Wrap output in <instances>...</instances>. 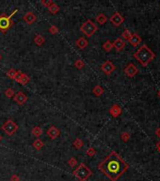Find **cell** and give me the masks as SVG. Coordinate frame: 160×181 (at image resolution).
Masks as SVG:
<instances>
[{
    "label": "cell",
    "mask_w": 160,
    "mask_h": 181,
    "mask_svg": "<svg viewBox=\"0 0 160 181\" xmlns=\"http://www.w3.org/2000/svg\"><path fill=\"white\" fill-rule=\"evenodd\" d=\"M93 94L95 96H101L102 94L105 92V90H104V88L102 87V86L96 85L95 87L93 88Z\"/></svg>",
    "instance_id": "20"
},
{
    "label": "cell",
    "mask_w": 160,
    "mask_h": 181,
    "mask_svg": "<svg viewBox=\"0 0 160 181\" xmlns=\"http://www.w3.org/2000/svg\"><path fill=\"white\" fill-rule=\"evenodd\" d=\"M86 153H87V155L89 156V157H93L95 154H96V150L93 148V147H89L88 149H87V151H86Z\"/></svg>",
    "instance_id": "32"
},
{
    "label": "cell",
    "mask_w": 160,
    "mask_h": 181,
    "mask_svg": "<svg viewBox=\"0 0 160 181\" xmlns=\"http://www.w3.org/2000/svg\"><path fill=\"white\" fill-rule=\"evenodd\" d=\"M134 58L142 66H147L155 58V55L146 44H143L134 53Z\"/></svg>",
    "instance_id": "2"
},
{
    "label": "cell",
    "mask_w": 160,
    "mask_h": 181,
    "mask_svg": "<svg viewBox=\"0 0 160 181\" xmlns=\"http://www.w3.org/2000/svg\"><path fill=\"white\" fill-rule=\"evenodd\" d=\"M16 75H17V71L14 70V69H10L9 71L7 72V76L8 77H10L11 79H15V77H16Z\"/></svg>",
    "instance_id": "26"
},
{
    "label": "cell",
    "mask_w": 160,
    "mask_h": 181,
    "mask_svg": "<svg viewBox=\"0 0 160 181\" xmlns=\"http://www.w3.org/2000/svg\"><path fill=\"white\" fill-rule=\"evenodd\" d=\"M10 181H20V177H19L16 174H14V175H12V176H11Z\"/></svg>",
    "instance_id": "35"
},
{
    "label": "cell",
    "mask_w": 160,
    "mask_h": 181,
    "mask_svg": "<svg viewBox=\"0 0 160 181\" xmlns=\"http://www.w3.org/2000/svg\"><path fill=\"white\" fill-rule=\"evenodd\" d=\"M121 138L124 141V143H126V141H128L129 140H130V133L129 132H123L121 134Z\"/></svg>",
    "instance_id": "30"
},
{
    "label": "cell",
    "mask_w": 160,
    "mask_h": 181,
    "mask_svg": "<svg viewBox=\"0 0 160 181\" xmlns=\"http://www.w3.org/2000/svg\"><path fill=\"white\" fill-rule=\"evenodd\" d=\"M5 95H6V97H8V98H11V97H13V96L15 95L14 91H13L11 88H8V89L5 91Z\"/></svg>",
    "instance_id": "29"
},
{
    "label": "cell",
    "mask_w": 160,
    "mask_h": 181,
    "mask_svg": "<svg viewBox=\"0 0 160 181\" xmlns=\"http://www.w3.org/2000/svg\"><path fill=\"white\" fill-rule=\"evenodd\" d=\"M18 10H15L10 16H7L6 14H1L0 15V31L3 33H6L8 30H9L11 26L13 25V22L11 21V17L14 13H16Z\"/></svg>",
    "instance_id": "5"
},
{
    "label": "cell",
    "mask_w": 160,
    "mask_h": 181,
    "mask_svg": "<svg viewBox=\"0 0 160 181\" xmlns=\"http://www.w3.org/2000/svg\"><path fill=\"white\" fill-rule=\"evenodd\" d=\"M97 30H98V27L96 26V24L93 23L91 20H87L86 22H84L80 27V31L85 34L87 37H91Z\"/></svg>",
    "instance_id": "4"
},
{
    "label": "cell",
    "mask_w": 160,
    "mask_h": 181,
    "mask_svg": "<svg viewBox=\"0 0 160 181\" xmlns=\"http://www.w3.org/2000/svg\"><path fill=\"white\" fill-rule=\"evenodd\" d=\"M46 134L48 135V137L51 140H55V139H57L60 135V131H59V129L58 128L54 127V125H52V127H50L47 129Z\"/></svg>",
    "instance_id": "12"
},
{
    "label": "cell",
    "mask_w": 160,
    "mask_h": 181,
    "mask_svg": "<svg viewBox=\"0 0 160 181\" xmlns=\"http://www.w3.org/2000/svg\"><path fill=\"white\" fill-rule=\"evenodd\" d=\"M31 133H32V134H33L35 137L39 138L40 136H42V135L43 130H42V128H40V127H38V125H36V127H34V128H32V130H31Z\"/></svg>",
    "instance_id": "21"
},
{
    "label": "cell",
    "mask_w": 160,
    "mask_h": 181,
    "mask_svg": "<svg viewBox=\"0 0 160 181\" xmlns=\"http://www.w3.org/2000/svg\"><path fill=\"white\" fill-rule=\"evenodd\" d=\"M36 20H37L36 15H35L33 12H31V11H28V12H27V13L24 15V21H25L27 24H28V25H31V24L35 23Z\"/></svg>",
    "instance_id": "15"
},
{
    "label": "cell",
    "mask_w": 160,
    "mask_h": 181,
    "mask_svg": "<svg viewBox=\"0 0 160 181\" xmlns=\"http://www.w3.org/2000/svg\"><path fill=\"white\" fill-rule=\"evenodd\" d=\"M73 175L77 179H79L80 181H87L91 176H93V172H91V170L87 166L86 164H84L82 162L73 171Z\"/></svg>",
    "instance_id": "3"
},
{
    "label": "cell",
    "mask_w": 160,
    "mask_h": 181,
    "mask_svg": "<svg viewBox=\"0 0 160 181\" xmlns=\"http://www.w3.org/2000/svg\"><path fill=\"white\" fill-rule=\"evenodd\" d=\"M129 164L115 151H112L98 165V170L109 178L111 181H117L128 170Z\"/></svg>",
    "instance_id": "1"
},
{
    "label": "cell",
    "mask_w": 160,
    "mask_h": 181,
    "mask_svg": "<svg viewBox=\"0 0 160 181\" xmlns=\"http://www.w3.org/2000/svg\"><path fill=\"white\" fill-rule=\"evenodd\" d=\"M74 67L77 68V69L81 70L84 66H85V62H84L82 60H77L74 61Z\"/></svg>",
    "instance_id": "28"
},
{
    "label": "cell",
    "mask_w": 160,
    "mask_h": 181,
    "mask_svg": "<svg viewBox=\"0 0 160 181\" xmlns=\"http://www.w3.org/2000/svg\"><path fill=\"white\" fill-rule=\"evenodd\" d=\"M48 11H49V12L52 13V14H57V13L59 11V7H58L56 3H54V4L51 5V6L48 8Z\"/></svg>",
    "instance_id": "23"
},
{
    "label": "cell",
    "mask_w": 160,
    "mask_h": 181,
    "mask_svg": "<svg viewBox=\"0 0 160 181\" xmlns=\"http://www.w3.org/2000/svg\"><path fill=\"white\" fill-rule=\"evenodd\" d=\"M121 108L118 105V104H114L112 105V107L109 108V113L114 117V118H117L121 114Z\"/></svg>",
    "instance_id": "14"
},
{
    "label": "cell",
    "mask_w": 160,
    "mask_h": 181,
    "mask_svg": "<svg viewBox=\"0 0 160 181\" xmlns=\"http://www.w3.org/2000/svg\"><path fill=\"white\" fill-rule=\"evenodd\" d=\"M124 73L127 76L129 77H133L136 74L139 73V69L134 63H129L125 68H124Z\"/></svg>",
    "instance_id": "9"
},
{
    "label": "cell",
    "mask_w": 160,
    "mask_h": 181,
    "mask_svg": "<svg viewBox=\"0 0 160 181\" xmlns=\"http://www.w3.org/2000/svg\"><path fill=\"white\" fill-rule=\"evenodd\" d=\"M158 97H159V98H160V91H159V92H158Z\"/></svg>",
    "instance_id": "38"
},
{
    "label": "cell",
    "mask_w": 160,
    "mask_h": 181,
    "mask_svg": "<svg viewBox=\"0 0 160 181\" xmlns=\"http://www.w3.org/2000/svg\"><path fill=\"white\" fill-rule=\"evenodd\" d=\"M95 20L99 25H104V24L108 22V17H106V15L105 13H100L96 16Z\"/></svg>",
    "instance_id": "18"
},
{
    "label": "cell",
    "mask_w": 160,
    "mask_h": 181,
    "mask_svg": "<svg viewBox=\"0 0 160 181\" xmlns=\"http://www.w3.org/2000/svg\"><path fill=\"white\" fill-rule=\"evenodd\" d=\"M115 69H116V66L114 65L110 60L105 61L104 63L101 65V70L103 71V72H104L106 76L111 75V74L114 72V71H115Z\"/></svg>",
    "instance_id": "7"
},
{
    "label": "cell",
    "mask_w": 160,
    "mask_h": 181,
    "mask_svg": "<svg viewBox=\"0 0 160 181\" xmlns=\"http://www.w3.org/2000/svg\"><path fill=\"white\" fill-rule=\"evenodd\" d=\"M141 41L142 40H141V38H140V36L139 34L133 33L132 36H131V38H130V40H129L128 42L130 43L131 45H133V46H138V45L140 44Z\"/></svg>",
    "instance_id": "16"
},
{
    "label": "cell",
    "mask_w": 160,
    "mask_h": 181,
    "mask_svg": "<svg viewBox=\"0 0 160 181\" xmlns=\"http://www.w3.org/2000/svg\"><path fill=\"white\" fill-rule=\"evenodd\" d=\"M49 32L52 34V35H55V34H57V33H58V27H56V26H51L50 27H49Z\"/></svg>",
    "instance_id": "34"
},
{
    "label": "cell",
    "mask_w": 160,
    "mask_h": 181,
    "mask_svg": "<svg viewBox=\"0 0 160 181\" xmlns=\"http://www.w3.org/2000/svg\"><path fill=\"white\" fill-rule=\"evenodd\" d=\"M2 60V56H1V54H0V60Z\"/></svg>",
    "instance_id": "40"
},
{
    "label": "cell",
    "mask_w": 160,
    "mask_h": 181,
    "mask_svg": "<svg viewBox=\"0 0 160 181\" xmlns=\"http://www.w3.org/2000/svg\"><path fill=\"white\" fill-rule=\"evenodd\" d=\"M68 164H69V166L70 167H72V168H74V167H75L77 165V160L75 159V158H71L69 160H68Z\"/></svg>",
    "instance_id": "31"
},
{
    "label": "cell",
    "mask_w": 160,
    "mask_h": 181,
    "mask_svg": "<svg viewBox=\"0 0 160 181\" xmlns=\"http://www.w3.org/2000/svg\"><path fill=\"white\" fill-rule=\"evenodd\" d=\"M75 44H77V46L78 47L79 49H85L86 47L88 46L89 44V42L86 38L84 37H80L79 39H77V42H75Z\"/></svg>",
    "instance_id": "17"
},
{
    "label": "cell",
    "mask_w": 160,
    "mask_h": 181,
    "mask_svg": "<svg viewBox=\"0 0 160 181\" xmlns=\"http://www.w3.org/2000/svg\"><path fill=\"white\" fill-rule=\"evenodd\" d=\"M84 145V141L80 138H77L74 141V146L77 149H81Z\"/></svg>",
    "instance_id": "25"
},
{
    "label": "cell",
    "mask_w": 160,
    "mask_h": 181,
    "mask_svg": "<svg viewBox=\"0 0 160 181\" xmlns=\"http://www.w3.org/2000/svg\"><path fill=\"white\" fill-rule=\"evenodd\" d=\"M2 141V136L0 135V141Z\"/></svg>",
    "instance_id": "39"
},
{
    "label": "cell",
    "mask_w": 160,
    "mask_h": 181,
    "mask_svg": "<svg viewBox=\"0 0 160 181\" xmlns=\"http://www.w3.org/2000/svg\"><path fill=\"white\" fill-rule=\"evenodd\" d=\"M131 36H132V33L130 32V30H128L127 28L124 29V32L121 33V37H123V38L124 39V40H126V41H129V40H130Z\"/></svg>",
    "instance_id": "27"
},
{
    "label": "cell",
    "mask_w": 160,
    "mask_h": 181,
    "mask_svg": "<svg viewBox=\"0 0 160 181\" xmlns=\"http://www.w3.org/2000/svg\"><path fill=\"white\" fill-rule=\"evenodd\" d=\"M13 100L16 102V103L20 106H23L24 105L26 102L28 100V97L27 95H26V94L23 92H18L15 95L13 96Z\"/></svg>",
    "instance_id": "10"
},
{
    "label": "cell",
    "mask_w": 160,
    "mask_h": 181,
    "mask_svg": "<svg viewBox=\"0 0 160 181\" xmlns=\"http://www.w3.org/2000/svg\"><path fill=\"white\" fill-rule=\"evenodd\" d=\"M112 48H113V44H112V43H111L110 41L108 40L106 42L104 43V44H103V49H104L105 51L109 52V51L112 50Z\"/></svg>",
    "instance_id": "24"
},
{
    "label": "cell",
    "mask_w": 160,
    "mask_h": 181,
    "mask_svg": "<svg viewBox=\"0 0 160 181\" xmlns=\"http://www.w3.org/2000/svg\"><path fill=\"white\" fill-rule=\"evenodd\" d=\"M110 22H111V24H112L113 26L120 27L121 24L124 22V16L120 12L117 11V12L112 14V16L110 17Z\"/></svg>",
    "instance_id": "8"
},
{
    "label": "cell",
    "mask_w": 160,
    "mask_h": 181,
    "mask_svg": "<svg viewBox=\"0 0 160 181\" xmlns=\"http://www.w3.org/2000/svg\"><path fill=\"white\" fill-rule=\"evenodd\" d=\"M1 128H2V130L6 133L7 135L12 136L13 134H15V133L17 132L19 127H18V124H15L11 119H9V120H7V121L2 124Z\"/></svg>",
    "instance_id": "6"
},
{
    "label": "cell",
    "mask_w": 160,
    "mask_h": 181,
    "mask_svg": "<svg viewBox=\"0 0 160 181\" xmlns=\"http://www.w3.org/2000/svg\"><path fill=\"white\" fill-rule=\"evenodd\" d=\"M112 44H113V47H114V48H115L117 51H121V50H123V49L124 48V47H125V45H126L125 42H124L121 38L116 39V40L114 41V43H112Z\"/></svg>",
    "instance_id": "13"
},
{
    "label": "cell",
    "mask_w": 160,
    "mask_h": 181,
    "mask_svg": "<svg viewBox=\"0 0 160 181\" xmlns=\"http://www.w3.org/2000/svg\"><path fill=\"white\" fill-rule=\"evenodd\" d=\"M32 145H33V147L36 149L37 151H40L41 149L44 146V143H43V141H42V140H40L39 138H38L37 140H35V141H33Z\"/></svg>",
    "instance_id": "19"
},
{
    "label": "cell",
    "mask_w": 160,
    "mask_h": 181,
    "mask_svg": "<svg viewBox=\"0 0 160 181\" xmlns=\"http://www.w3.org/2000/svg\"><path fill=\"white\" fill-rule=\"evenodd\" d=\"M41 3H42V6H44L45 8H47V9H48V8H49L51 5L54 4L55 2H53L52 0H42Z\"/></svg>",
    "instance_id": "33"
},
{
    "label": "cell",
    "mask_w": 160,
    "mask_h": 181,
    "mask_svg": "<svg viewBox=\"0 0 160 181\" xmlns=\"http://www.w3.org/2000/svg\"><path fill=\"white\" fill-rule=\"evenodd\" d=\"M45 42V39L42 35H36L34 38V43L38 45V46H42Z\"/></svg>",
    "instance_id": "22"
},
{
    "label": "cell",
    "mask_w": 160,
    "mask_h": 181,
    "mask_svg": "<svg viewBox=\"0 0 160 181\" xmlns=\"http://www.w3.org/2000/svg\"><path fill=\"white\" fill-rule=\"evenodd\" d=\"M155 135H156L158 138H160V128H158L155 130Z\"/></svg>",
    "instance_id": "36"
},
{
    "label": "cell",
    "mask_w": 160,
    "mask_h": 181,
    "mask_svg": "<svg viewBox=\"0 0 160 181\" xmlns=\"http://www.w3.org/2000/svg\"><path fill=\"white\" fill-rule=\"evenodd\" d=\"M156 148H157V150H158L159 153H160V141H157V144H156Z\"/></svg>",
    "instance_id": "37"
},
{
    "label": "cell",
    "mask_w": 160,
    "mask_h": 181,
    "mask_svg": "<svg viewBox=\"0 0 160 181\" xmlns=\"http://www.w3.org/2000/svg\"><path fill=\"white\" fill-rule=\"evenodd\" d=\"M14 80H16L21 85H26L29 82V77L26 73H23L21 71H17V75Z\"/></svg>",
    "instance_id": "11"
}]
</instances>
